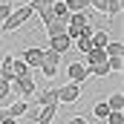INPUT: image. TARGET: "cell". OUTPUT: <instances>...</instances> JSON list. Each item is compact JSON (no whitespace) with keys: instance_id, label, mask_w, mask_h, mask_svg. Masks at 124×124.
I'll list each match as a JSON object with an SVG mask.
<instances>
[{"instance_id":"obj_6","label":"cell","mask_w":124,"mask_h":124,"mask_svg":"<svg viewBox=\"0 0 124 124\" xmlns=\"http://www.w3.org/2000/svg\"><path fill=\"white\" fill-rule=\"evenodd\" d=\"M66 75H69V84H78V87L84 84V78H90V72H87V66H84L81 61L69 63V66H66Z\"/></svg>"},{"instance_id":"obj_12","label":"cell","mask_w":124,"mask_h":124,"mask_svg":"<svg viewBox=\"0 0 124 124\" xmlns=\"http://www.w3.org/2000/svg\"><path fill=\"white\" fill-rule=\"evenodd\" d=\"M66 26H75V29H90V17H87V12H75V15H69Z\"/></svg>"},{"instance_id":"obj_9","label":"cell","mask_w":124,"mask_h":124,"mask_svg":"<svg viewBox=\"0 0 124 124\" xmlns=\"http://www.w3.org/2000/svg\"><path fill=\"white\" fill-rule=\"evenodd\" d=\"M6 110H9V118H15V121H17V118H23V116L32 110V104H29V101H9V107H6Z\"/></svg>"},{"instance_id":"obj_17","label":"cell","mask_w":124,"mask_h":124,"mask_svg":"<svg viewBox=\"0 0 124 124\" xmlns=\"http://www.w3.org/2000/svg\"><path fill=\"white\" fill-rule=\"evenodd\" d=\"M63 6L69 9V15H75V12H87L90 9V0H63Z\"/></svg>"},{"instance_id":"obj_8","label":"cell","mask_w":124,"mask_h":124,"mask_svg":"<svg viewBox=\"0 0 124 124\" xmlns=\"http://www.w3.org/2000/svg\"><path fill=\"white\" fill-rule=\"evenodd\" d=\"M35 107H46V104H58V90H40L35 93V101H29Z\"/></svg>"},{"instance_id":"obj_10","label":"cell","mask_w":124,"mask_h":124,"mask_svg":"<svg viewBox=\"0 0 124 124\" xmlns=\"http://www.w3.org/2000/svg\"><path fill=\"white\" fill-rule=\"evenodd\" d=\"M69 46H72V40L66 38V32H63V35H58V38H49V49H52V52H58V55L69 52Z\"/></svg>"},{"instance_id":"obj_3","label":"cell","mask_w":124,"mask_h":124,"mask_svg":"<svg viewBox=\"0 0 124 124\" xmlns=\"http://www.w3.org/2000/svg\"><path fill=\"white\" fill-rule=\"evenodd\" d=\"M58 66H61V55L58 52H52V49H43V63H40V75L43 78H55L58 75Z\"/></svg>"},{"instance_id":"obj_23","label":"cell","mask_w":124,"mask_h":124,"mask_svg":"<svg viewBox=\"0 0 124 124\" xmlns=\"http://www.w3.org/2000/svg\"><path fill=\"white\" fill-rule=\"evenodd\" d=\"M104 124H124V113H110L104 118Z\"/></svg>"},{"instance_id":"obj_18","label":"cell","mask_w":124,"mask_h":124,"mask_svg":"<svg viewBox=\"0 0 124 124\" xmlns=\"http://www.w3.org/2000/svg\"><path fill=\"white\" fill-rule=\"evenodd\" d=\"M66 32V26H63L61 20H52V23H46V35L49 38H58V35H63Z\"/></svg>"},{"instance_id":"obj_28","label":"cell","mask_w":124,"mask_h":124,"mask_svg":"<svg viewBox=\"0 0 124 124\" xmlns=\"http://www.w3.org/2000/svg\"><path fill=\"white\" fill-rule=\"evenodd\" d=\"M52 3H55V0H52Z\"/></svg>"},{"instance_id":"obj_5","label":"cell","mask_w":124,"mask_h":124,"mask_svg":"<svg viewBox=\"0 0 124 124\" xmlns=\"http://www.w3.org/2000/svg\"><path fill=\"white\" fill-rule=\"evenodd\" d=\"M81 98V87L78 84H63L58 90V104H78Z\"/></svg>"},{"instance_id":"obj_15","label":"cell","mask_w":124,"mask_h":124,"mask_svg":"<svg viewBox=\"0 0 124 124\" xmlns=\"http://www.w3.org/2000/svg\"><path fill=\"white\" fill-rule=\"evenodd\" d=\"M107 107H110V113H124V95L113 93L110 98H107Z\"/></svg>"},{"instance_id":"obj_13","label":"cell","mask_w":124,"mask_h":124,"mask_svg":"<svg viewBox=\"0 0 124 124\" xmlns=\"http://www.w3.org/2000/svg\"><path fill=\"white\" fill-rule=\"evenodd\" d=\"M104 55H107V58H121L124 55V43L121 40H110V43L104 46Z\"/></svg>"},{"instance_id":"obj_22","label":"cell","mask_w":124,"mask_h":124,"mask_svg":"<svg viewBox=\"0 0 124 124\" xmlns=\"http://www.w3.org/2000/svg\"><path fill=\"white\" fill-rule=\"evenodd\" d=\"M75 46H78V52H81V55H87V52L93 49V43H90V38H78V40H75Z\"/></svg>"},{"instance_id":"obj_1","label":"cell","mask_w":124,"mask_h":124,"mask_svg":"<svg viewBox=\"0 0 124 124\" xmlns=\"http://www.w3.org/2000/svg\"><path fill=\"white\" fill-rule=\"evenodd\" d=\"M38 93V81H35V75H20V78H15V81H12V98H15V95H17V98H23V101H26V98H32V95Z\"/></svg>"},{"instance_id":"obj_20","label":"cell","mask_w":124,"mask_h":124,"mask_svg":"<svg viewBox=\"0 0 124 124\" xmlns=\"http://www.w3.org/2000/svg\"><path fill=\"white\" fill-rule=\"evenodd\" d=\"M87 72H90V75H95V78H107V75H110V69H107V63H98V66H90Z\"/></svg>"},{"instance_id":"obj_4","label":"cell","mask_w":124,"mask_h":124,"mask_svg":"<svg viewBox=\"0 0 124 124\" xmlns=\"http://www.w3.org/2000/svg\"><path fill=\"white\" fill-rule=\"evenodd\" d=\"M20 61L26 63L29 69H40V63H43V49H40V46H29V49H23V52H20Z\"/></svg>"},{"instance_id":"obj_25","label":"cell","mask_w":124,"mask_h":124,"mask_svg":"<svg viewBox=\"0 0 124 124\" xmlns=\"http://www.w3.org/2000/svg\"><path fill=\"white\" fill-rule=\"evenodd\" d=\"M66 124H90V121H87V116H72Z\"/></svg>"},{"instance_id":"obj_2","label":"cell","mask_w":124,"mask_h":124,"mask_svg":"<svg viewBox=\"0 0 124 124\" xmlns=\"http://www.w3.org/2000/svg\"><path fill=\"white\" fill-rule=\"evenodd\" d=\"M32 15H35V12H32V6H17V9H15V12H12V15H9L6 20H3L0 32H15L17 26H23V23L29 20Z\"/></svg>"},{"instance_id":"obj_14","label":"cell","mask_w":124,"mask_h":124,"mask_svg":"<svg viewBox=\"0 0 124 124\" xmlns=\"http://www.w3.org/2000/svg\"><path fill=\"white\" fill-rule=\"evenodd\" d=\"M12 61H15L12 55H3V61H0V78L9 81V84H12V78H15V75H12Z\"/></svg>"},{"instance_id":"obj_26","label":"cell","mask_w":124,"mask_h":124,"mask_svg":"<svg viewBox=\"0 0 124 124\" xmlns=\"http://www.w3.org/2000/svg\"><path fill=\"white\" fill-rule=\"evenodd\" d=\"M9 6H12V9H17V6H26V0H9Z\"/></svg>"},{"instance_id":"obj_16","label":"cell","mask_w":124,"mask_h":124,"mask_svg":"<svg viewBox=\"0 0 124 124\" xmlns=\"http://www.w3.org/2000/svg\"><path fill=\"white\" fill-rule=\"evenodd\" d=\"M9 101H15L12 98V84L0 78V107H9Z\"/></svg>"},{"instance_id":"obj_27","label":"cell","mask_w":124,"mask_h":124,"mask_svg":"<svg viewBox=\"0 0 124 124\" xmlns=\"http://www.w3.org/2000/svg\"><path fill=\"white\" fill-rule=\"evenodd\" d=\"M29 3H35V0H26V6H29Z\"/></svg>"},{"instance_id":"obj_21","label":"cell","mask_w":124,"mask_h":124,"mask_svg":"<svg viewBox=\"0 0 124 124\" xmlns=\"http://www.w3.org/2000/svg\"><path fill=\"white\" fill-rule=\"evenodd\" d=\"M121 12V0H107V17H116Z\"/></svg>"},{"instance_id":"obj_7","label":"cell","mask_w":124,"mask_h":124,"mask_svg":"<svg viewBox=\"0 0 124 124\" xmlns=\"http://www.w3.org/2000/svg\"><path fill=\"white\" fill-rule=\"evenodd\" d=\"M58 116V104H46V107H38L35 113V124H52Z\"/></svg>"},{"instance_id":"obj_11","label":"cell","mask_w":124,"mask_h":124,"mask_svg":"<svg viewBox=\"0 0 124 124\" xmlns=\"http://www.w3.org/2000/svg\"><path fill=\"white\" fill-rule=\"evenodd\" d=\"M90 43H93V49H104V46L110 43V32H107V29H93Z\"/></svg>"},{"instance_id":"obj_24","label":"cell","mask_w":124,"mask_h":124,"mask_svg":"<svg viewBox=\"0 0 124 124\" xmlns=\"http://www.w3.org/2000/svg\"><path fill=\"white\" fill-rule=\"evenodd\" d=\"M12 12H15V9H12L9 3H0V23H3V20H6V17L12 15Z\"/></svg>"},{"instance_id":"obj_19","label":"cell","mask_w":124,"mask_h":124,"mask_svg":"<svg viewBox=\"0 0 124 124\" xmlns=\"http://www.w3.org/2000/svg\"><path fill=\"white\" fill-rule=\"evenodd\" d=\"M93 116L98 118V121H104V118L110 116V107H107V101H98V104H95V107H93Z\"/></svg>"}]
</instances>
